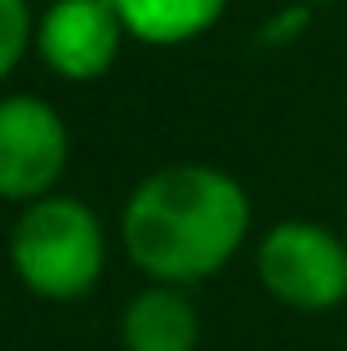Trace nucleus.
<instances>
[{
    "label": "nucleus",
    "mask_w": 347,
    "mask_h": 351,
    "mask_svg": "<svg viewBox=\"0 0 347 351\" xmlns=\"http://www.w3.org/2000/svg\"><path fill=\"white\" fill-rule=\"evenodd\" d=\"M27 40H32V9H27V0H0V80L18 67Z\"/></svg>",
    "instance_id": "obj_8"
},
{
    "label": "nucleus",
    "mask_w": 347,
    "mask_h": 351,
    "mask_svg": "<svg viewBox=\"0 0 347 351\" xmlns=\"http://www.w3.org/2000/svg\"><path fill=\"white\" fill-rule=\"evenodd\" d=\"M121 338L130 351H196L200 338V316L178 285H152L125 307Z\"/></svg>",
    "instance_id": "obj_6"
},
{
    "label": "nucleus",
    "mask_w": 347,
    "mask_h": 351,
    "mask_svg": "<svg viewBox=\"0 0 347 351\" xmlns=\"http://www.w3.org/2000/svg\"><path fill=\"white\" fill-rule=\"evenodd\" d=\"M259 280L294 311H334L347 298V245L321 223H276L259 245Z\"/></svg>",
    "instance_id": "obj_3"
},
{
    "label": "nucleus",
    "mask_w": 347,
    "mask_h": 351,
    "mask_svg": "<svg viewBox=\"0 0 347 351\" xmlns=\"http://www.w3.org/2000/svg\"><path fill=\"white\" fill-rule=\"evenodd\" d=\"M125 254L160 285L223 271L250 236V196L214 165H165L134 187L121 218Z\"/></svg>",
    "instance_id": "obj_1"
},
{
    "label": "nucleus",
    "mask_w": 347,
    "mask_h": 351,
    "mask_svg": "<svg viewBox=\"0 0 347 351\" xmlns=\"http://www.w3.org/2000/svg\"><path fill=\"white\" fill-rule=\"evenodd\" d=\"M125 36L112 0H53L36 27V49L62 80H98L112 71Z\"/></svg>",
    "instance_id": "obj_5"
},
{
    "label": "nucleus",
    "mask_w": 347,
    "mask_h": 351,
    "mask_svg": "<svg viewBox=\"0 0 347 351\" xmlns=\"http://www.w3.org/2000/svg\"><path fill=\"white\" fill-rule=\"evenodd\" d=\"M67 169V125L45 98H0V200H40Z\"/></svg>",
    "instance_id": "obj_4"
},
{
    "label": "nucleus",
    "mask_w": 347,
    "mask_h": 351,
    "mask_svg": "<svg viewBox=\"0 0 347 351\" xmlns=\"http://www.w3.org/2000/svg\"><path fill=\"white\" fill-rule=\"evenodd\" d=\"M9 258H14L18 280L32 293L67 302L98 285L107 245L85 200L40 196L18 214L14 236H9Z\"/></svg>",
    "instance_id": "obj_2"
},
{
    "label": "nucleus",
    "mask_w": 347,
    "mask_h": 351,
    "mask_svg": "<svg viewBox=\"0 0 347 351\" xmlns=\"http://www.w3.org/2000/svg\"><path fill=\"white\" fill-rule=\"evenodd\" d=\"M125 32L143 45H187L223 18L227 0H112Z\"/></svg>",
    "instance_id": "obj_7"
}]
</instances>
